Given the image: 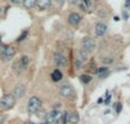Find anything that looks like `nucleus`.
Returning a JSON list of instances; mask_svg holds the SVG:
<instances>
[{
  "label": "nucleus",
  "instance_id": "nucleus-9",
  "mask_svg": "<svg viewBox=\"0 0 130 124\" xmlns=\"http://www.w3.org/2000/svg\"><path fill=\"white\" fill-rule=\"evenodd\" d=\"M81 20H82V17H81V15L78 13H71L69 15V17H67V22L71 25H74V26L80 24Z\"/></svg>",
  "mask_w": 130,
  "mask_h": 124
},
{
  "label": "nucleus",
  "instance_id": "nucleus-5",
  "mask_svg": "<svg viewBox=\"0 0 130 124\" xmlns=\"http://www.w3.org/2000/svg\"><path fill=\"white\" fill-rule=\"evenodd\" d=\"M15 54H16V50L11 46H6V47H4L1 49V56L5 61H9L15 56Z\"/></svg>",
  "mask_w": 130,
  "mask_h": 124
},
{
  "label": "nucleus",
  "instance_id": "nucleus-10",
  "mask_svg": "<svg viewBox=\"0 0 130 124\" xmlns=\"http://www.w3.org/2000/svg\"><path fill=\"white\" fill-rule=\"evenodd\" d=\"M75 59L79 61H81L82 64L86 63V61L88 60V52H86L85 50H82V49H79L78 51H76Z\"/></svg>",
  "mask_w": 130,
  "mask_h": 124
},
{
  "label": "nucleus",
  "instance_id": "nucleus-28",
  "mask_svg": "<svg viewBox=\"0 0 130 124\" xmlns=\"http://www.w3.org/2000/svg\"><path fill=\"white\" fill-rule=\"evenodd\" d=\"M11 2H13V4H18V2H20V0H10Z\"/></svg>",
  "mask_w": 130,
  "mask_h": 124
},
{
  "label": "nucleus",
  "instance_id": "nucleus-20",
  "mask_svg": "<svg viewBox=\"0 0 130 124\" xmlns=\"http://www.w3.org/2000/svg\"><path fill=\"white\" fill-rule=\"evenodd\" d=\"M67 122H69V113H67V112H64V113L62 114L61 123L62 124H66Z\"/></svg>",
  "mask_w": 130,
  "mask_h": 124
},
{
  "label": "nucleus",
  "instance_id": "nucleus-3",
  "mask_svg": "<svg viewBox=\"0 0 130 124\" xmlns=\"http://www.w3.org/2000/svg\"><path fill=\"white\" fill-rule=\"evenodd\" d=\"M41 106H42V101H41L38 97L33 96V97H31L29 99L26 108H27V112H29V113L33 114V113H38V111L41 108Z\"/></svg>",
  "mask_w": 130,
  "mask_h": 124
},
{
  "label": "nucleus",
  "instance_id": "nucleus-27",
  "mask_svg": "<svg viewBox=\"0 0 130 124\" xmlns=\"http://www.w3.org/2000/svg\"><path fill=\"white\" fill-rule=\"evenodd\" d=\"M55 1H56V2H57V4H58V5H63V4H64V1H65V0H55Z\"/></svg>",
  "mask_w": 130,
  "mask_h": 124
},
{
  "label": "nucleus",
  "instance_id": "nucleus-14",
  "mask_svg": "<svg viewBox=\"0 0 130 124\" xmlns=\"http://www.w3.org/2000/svg\"><path fill=\"white\" fill-rule=\"evenodd\" d=\"M13 70H14V72H15V73H17V74H21V73H22L23 71L25 70V68L23 67L22 64H21V61L18 60V61H15V63H14Z\"/></svg>",
  "mask_w": 130,
  "mask_h": 124
},
{
  "label": "nucleus",
  "instance_id": "nucleus-6",
  "mask_svg": "<svg viewBox=\"0 0 130 124\" xmlns=\"http://www.w3.org/2000/svg\"><path fill=\"white\" fill-rule=\"evenodd\" d=\"M94 32H95V34H96V36H99V38L104 36L107 33V25L104 22H97L96 24H95Z\"/></svg>",
  "mask_w": 130,
  "mask_h": 124
},
{
  "label": "nucleus",
  "instance_id": "nucleus-22",
  "mask_svg": "<svg viewBox=\"0 0 130 124\" xmlns=\"http://www.w3.org/2000/svg\"><path fill=\"white\" fill-rule=\"evenodd\" d=\"M121 111H122V102L118 101L117 102V106H115V112H117L118 114H120V113H121Z\"/></svg>",
  "mask_w": 130,
  "mask_h": 124
},
{
  "label": "nucleus",
  "instance_id": "nucleus-17",
  "mask_svg": "<svg viewBox=\"0 0 130 124\" xmlns=\"http://www.w3.org/2000/svg\"><path fill=\"white\" fill-rule=\"evenodd\" d=\"M20 61H21V64H22V66L24 68H26L27 67V65H29V63H30V58H29V56H22L21 57V59H20Z\"/></svg>",
  "mask_w": 130,
  "mask_h": 124
},
{
  "label": "nucleus",
  "instance_id": "nucleus-29",
  "mask_svg": "<svg viewBox=\"0 0 130 124\" xmlns=\"http://www.w3.org/2000/svg\"><path fill=\"white\" fill-rule=\"evenodd\" d=\"M102 101H103V98H99V99H98V104H102Z\"/></svg>",
  "mask_w": 130,
  "mask_h": 124
},
{
  "label": "nucleus",
  "instance_id": "nucleus-23",
  "mask_svg": "<svg viewBox=\"0 0 130 124\" xmlns=\"http://www.w3.org/2000/svg\"><path fill=\"white\" fill-rule=\"evenodd\" d=\"M70 5H73V6H76V5L80 4V0H67Z\"/></svg>",
  "mask_w": 130,
  "mask_h": 124
},
{
  "label": "nucleus",
  "instance_id": "nucleus-8",
  "mask_svg": "<svg viewBox=\"0 0 130 124\" xmlns=\"http://www.w3.org/2000/svg\"><path fill=\"white\" fill-rule=\"evenodd\" d=\"M25 91H26V88H25V86L23 83H18L15 86V88H14L13 90V96L15 98H17V99H20V98H22L23 96L25 95Z\"/></svg>",
  "mask_w": 130,
  "mask_h": 124
},
{
  "label": "nucleus",
  "instance_id": "nucleus-18",
  "mask_svg": "<svg viewBox=\"0 0 130 124\" xmlns=\"http://www.w3.org/2000/svg\"><path fill=\"white\" fill-rule=\"evenodd\" d=\"M107 71H108V66H101V67L95 70V73H96L97 75H103L104 73L107 72Z\"/></svg>",
  "mask_w": 130,
  "mask_h": 124
},
{
  "label": "nucleus",
  "instance_id": "nucleus-26",
  "mask_svg": "<svg viewBox=\"0 0 130 124\" xmlns=\"http://www.w3.org/2000/svg\"><path fill=\"white\" fill-rule=\"evenodd\" d=\"M124 6H126L127 8H129V7H130V0H126V4H124Z\"/></svg>",
  "mask_w": 130,
  "mask_h": 124
},
{
  "label": "nucleus",
  "instance_id": "nucleus-1",
  "mask_svg": "<svg viewBox=\"0 0 130 124\" xmlns=\"http://www.w3.org/2000/svg\"><path fill=\"white\" fill-rule=\"evenodd\" d=\"M96 47H97V43H96V41H95L92 38L85 36V38L82 39V41H81V49L85 50V51L88 52V54L95 51Z\"/></svg>",
  "mask_w": 130,
  "mask_h": 124
},
{
  "label": "nucleus",
  "instance_id": "nucleus-11",
  "mask_svg": "<svg viewBox=\"0 0 130 124\" xmlns=\"http://www.w3.org/2000/svg\"><path fill=\"white\" fill-rule=\"evenodd\" d=\"M37 6L40 9H48L52 7V0H37Z\"/></svg>",
  "mask_w": 130,
  "mask_h": 124
},
{
  "label": "nucleus",
  "instance_id": "nucleus-15",
  "mask_svg": "<svg viewBox=\"0 0 130 124\" xmlns=\"http://www.w3.org/2000/svg\"><path fill=\"white\" fill-rule=\"evenodd\" d=\"M23 2V6L25 7V8H33L34 6L37 5V0H22Z\"/></svg>",
  "mask_w": 130,
  "mask_h": 124
},
{
  "label": "nucleus",
  "instance_id": "nucleus-13",
  "mask_svg": "<svg viewBox=\"0 0 130 124\" xmlns=\"http://www.w3.org/2000/svg\"><path fill=\"white\" fill-rule=\"evenodd\" d=\"M52 79L54 82H58L63 79V73L61 72L59 70H55L54 72L52 73Z\"/></svg>",
  "mask_w": 130,
  "mask_h": 124
},
{
  "label": "nucleus",
  "instance_id": "nucleus-21",
  "mask_svg": "<svg viewBox=\"0 0 130 124\" xmlns=\"http://www.w3.org/2000/svg\"><path fill=\"white\" fill-rule=\"evenodd\" d=\"M26 36H27V31H25V32H23V33L21 34V35L18 36L17 39H16V41H18V42H21V41H23L25 38H26Z\"/></svg>",
  "mask_w": 130,
  "mask_h": 124
},
{
  "label": "nucleus",
  "instance_id": "nucleus-2",
  "mask_svg": "<svg viewBox=\"0 0 130 124\" xmlns=\"http://www.w3.org/2000/svg\"><path fill=\"white\" fill-rule=\"evenodd\" d=\"M15 101L16 98L13 95H5L2 98H0V108L4 111H8L14 107Z\"/></svg>",
  "mask_w": 130,
  "mask_h": 124
},
{
  "label": "nucleus",
  "instance_id": "nucleus-7",
  "mask_svg": "<svg viewBox=\"0 0 130 124\" xmlns=\"http://www.w3.org/2000/svg\"><path fill=\"white\" fill-rule=\"evenodd\" d=\"M54 61L57 66L59 67H65L69 64V60L65 57V55H63L62 52H55L54 54Z\"/></svg>",
  "mask_w": 130,
  "mask_h": 124
},
{
  "label": "nucleus",
  "instance_id": "nucleus-4",
  "mask_svg": "<svg viewBox=\"0 0 130 124\" xmlns=\"http://www.w3.org/2000/svg\"><path fill=\"white\" fill-rule=\"evenodd\" d=\"M59 95L64 98H71L74 95V89L70 83H64L59 88Z\"/></svg>",
  "mask_w": 130,
  "mask_h": 124
},
{
  "label": "nucleus",
  "instance_id": "nucleus-12",
  "mask_svg": "<svg viewBox=\"0 0 130 124\" xmlns=\"http://www.w3.org/2000/svg\"><path fill=\"white\" fill-rule=\"evenodd\" d=\"M79 121H80V116L76 112H72V113L69 114V122L72 124H78Z\"/></svg>",
  "mask_w": 130,
  "mask_h": 124
},
{
  "label": "nucleus",
  "instance_id": "nucleus-19",
  "mask_svg": "<svg viewBox=\"0 0 130 124\" xmlns=\"http://www.w3.org/2000/svg\"><path fill=\"white\" fill-rule=\"evenodd\" d=\"M113 61H114V58H113V57H111V56H107V57H104V58H102V63H103L105 66L112 64Z\"/></svg>",
  "mask_w": 130,
  "mask_h": 124
},
{
  "label": "nucleus",
  "instance_id": "nucleus-30",
  "mask_svg": "<svg viewBox=\"0 0 130 124\" xmlns=\"http://www.w3.org/2000/svg\"><path fill=\"white\" fill-rule=\"evenodd\" d=\"M0 45H1V38H0Z\"/></svg>",
  "mask_w": 130,
  "mask_h": 124
},
{
  "label": "nucleus",
  "instance_id": "nucleus-16",
  "mask_svg": "<svg viewBox=\"0 0 130 124\" xmlns=\"http://www.w3.org/2000/svg\"><path fill=\"white\" fill-rule=\"evenodd\" d=\"M80 80H81V82H82V83L88 84V83H90V82H91L92 77L90 76L89 74H82V75H81V77H80Z\"/></svg>",
  "mask_w": 130,
  "mask_h": 124
},
{
  "label": "nucleus",
  "instance_id": "nucleus-24",
  "mask_svg": "<svg viewBox=\"0 0 130 124\" xmlns=\"http://www.w3.org/2000/svg\"><path fill=\"white\" fill-rule=\"evenodd\" d=\"M82 4L85 5L86 7H90V6H91V1H90V0H82Z\"/></svg>",
  "mask_w": 130,
  "mask_h": 124
},
{
  "label": "nucleus",
  "instance_id": "nucleus-25",
  "mask_svg": "<svg viewBox=\"0 0 130 124\" xmlns=\"http://www.w3.org/2000/svg\"><path fill=\"white\" fill-rule=\"evenodd\" d=\"M6 120V117H5L4 115H1V114H0V124L1 123H4V121Z\"/></svg>",
  "mask_w": 130,
  "mask_h": 124
}]
</instances>
